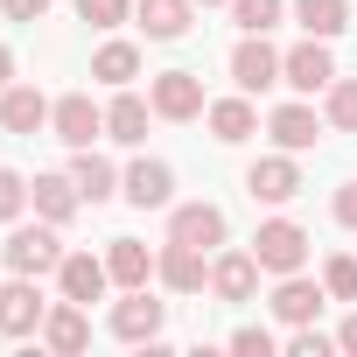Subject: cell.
<instances>
[{
    "label": "cell",
    "instance_id": "6da1fadb",
    "mask_svg": "<svg viewBox=\"0 0 357 357\" xmlns=\"http://www.w3.org/2000/svg\"><path fill=\"white\" fill-rule=\"evenodd\" d=\"M63 225H15L8 231V245H0V266L8 273H29V280H43V273H56L63 266V238H56Z\"/></svg>",
    "mask_w": 357,
    "mask_h": 357
},
{
    "label": "cell",
    "instance_id": "7a4b0ae2",
    "mask_svg": "<svg viewBox=\"0 0 357 357\" xmlns=\"http://www.w3.org/2000/svg\"><path fill=\"white\" fill-rule=\"evenodd\" d=\"M280 84H287V91H301V98L329 91V84H336V56H329V43H322V36H308V43L280 50Z\"/></svg>",
    "mask_w": 357,
    "mask_h": 357
},
{
    "label": "cell",
    "instance_id": "3957f363",
    "mask_svg": "<svg viewBox=\"0 0 357 357\" xmlns=\"http://www.w3.org/2000/svg\"><path fill=\"white\" fill-rule=\"evenodd\" d=\"M252 259H259L266 273H301V266H308V231H301L294 218H266L259 238H252Z\"/></svg>",
    "mask_w": 357,
    "mask_h": 357
},
{
    "label": "cell",
    "instance_id": "277c9868",
    "mask_svg": "<svg viewBox=\"0 0 357 357\" xmlns=\"http://www.w3.org/2000/svg\"><path fill=\"white\" fill-rule=\"evenodd\" d=\"M50 126H56V140L77 154V147H91V140L105 133V105H91V91H63V98L50 105Z\"/></svg>",
    "mask_w": 357,
    "mask_h": 357
},
{
    "label": "cell",
    "instance_id": "5b68a950",
    "mask_svg": "<svg viewBox=\"0 0 357 357\" xmlns=\"http://www.w3.org/2000/svg\"><path fill=\"white\" fill-rule=\"evenodd\" d=\"M245 190H252V204H294L301 197V161L280 147V154H259L252 168H245Z\"/></svg>",
    "mask_w": 357,
    "mask_h": 357
},
{
    "label": "cell",
    "instance_id": "8992f818",
    "mask_svg": "<svg viewBox=\"0 0 357 357\" xmlns=\"http://www.w3.org/2000/svg\"><path fill=\"white\" fill-rule=\"evenodd\" d=\"M147 105H154V119H197L211 98H204V77L197 70H161L147 84Z\"/></svg>",
    "mask_w": 357,
    "mask_h": 357
},
{
    "label": "cell",
    "instance_id": "52a82bcc",
    "mask_svg": "<svg viewBox=\"0 0 357 357\" xmlns=\"http://www.w3.org/2000/svg\"><path fill=\"white\" fill-rule=\"evenodd\" d=\"M43 315H50V301L29 273H15L0 287V336H43Z\"/></svg>",
    "mask_w": 357,
    "mask_h": 357
},
{
    "label": "cell",
    "instance_id": "ba28073f",
    "mask_svg": "<svg viewBox=\"0 0 357 357\" xmlns=\"http://www.w3.org/2000/svg\"><path fill=\"white\" fill-rule=\"evenodd\" d=\"M168 322V301H154L147 287H126V301H112V336L119 343H154Z\"/></svg>",
    "mask_w": 357,
    "mask_h": 357
},
{
    "label": "cell",
    "instance_id": "9c48e42d",
    "mask_svg": "<svg viewBox=\"0 0 357 357\" xmlns=\"http://www.w3.org/2000/svg\"><path fill=\"white\" fill-rule=\"evenodd\" d=\"M154 280H161L168 294H197V287H211V266H204V252H197V245L168 238V245L154 252Z\"/></svg>",
    "mask_w": 357,
    "mask_h": 357
},
{
    "label": "cell",
    "instance_id": "30bf717a",
    "mask_svg": "<svg viewBox=\"0 0 357 357\" xmlns=\"http://www.w3.org/2000/svg\"><path fill=\"white\" fill-rule=\"evenodd\" d=\"M225 211L218 204H175L168 211V238H183V245H197V252H218L225 245Z\"/></svg>",
    "mask_w": 357,
    "mask_h": 357
},
{
    "label": "cell",
    "instance_id": "8fae6325",
    "mask_svg": "<svg viewBox=\"0 0 357 357\" xmlns=\"http://www.w3.org/2000/svg\"><path fill=\"white\" fill-rule=\"evenodd\" d=\"M231 84H238V91H273V84H280V50H273L266 36H245V43L231 50Z\"/></svg>",
    "mask_w": 357,
    "mask_h": 357
},
{
    "label": "cell",
    "instance_id": "7c38bea8",
    "mask_svg": "<svg viewBox=\"0 0 357 357\" xmlns=\"http://www.w3.org/2000/svg\"><path fill=\"white\" fill-rule=\"evenodd\" d=\"M259 273H266V266H259L252 252H225V245L211 252V294H218V301H252V294H259Z\"/></svg>",
    "mask_w": 357,
    "mask_h": 357
},
{
    "label": "cell",
    "instance_id": "4fadbf2b",
    "mask_svg": "<svg viewBox=\"0 0 357 357\" xmlns=\"http://www.w3.org/2000/svg\"><path fill=\"white\" fill-rule=\"evenodd\" d=\"M119 197H126L133 211H168V197H175V168H168V161H133V168L119 175Z\"/></svg>",
    "mask_w": 357,
    "mask_h": 357
},
{
    "label": "cell",
    "instance_id": "5bb4252c",
    "mask_svg": "<svg viewBox=\"0 0 357 357\" xmlns=\"http://www.w3.org/2000/svg\"><path fill=\"white\" fill-rule=\"evenodd\" d=\"M322 126H329V119H322L315 105H301V98H294V105H273V112H266V133H273V147H287V154H308Z\"/></svg>",
    "mask_w": 357,
    "mask_h": 357
},
{
    "label": "cell",
    "instance_id": "9a60e30c",
    "mask_svg": "<svg viewBox=\"0 0 357 357\" xmlns=\"http://www.w3.org/2000/svg\"><path fill=\"white\" fill-rule=\"evenodd\" d=\"M322 301H329V287H322V280H308V273H280V287H273V315H280L287 329L315 322V315H322Z\"/></svg>",
    "mask_w": 357,
    "mask_h": 357
},
{
    "label": "cell",
    "instance_id": "2e32d148",
    "mask_svg": "<svg viewBox=\"0 0 357 357\" xmlns=\"http://www.w3.org/2000/svg\"><path fill=\"white\" fill-rule=\"evenodd\" d=\"M133 22L147 29V43H183L197 22V0H133Z\"/></svg>",
    "mask_w": 357,
    "mask_h": 357
},
{
    "label": "cell",
    "instance_id": "e0dca14e",
    "mask_svg": "<svg viewBox=\"0 0 357 357\" xmlns=\"http://www.w3.org/2000/svg\"><path fill=\"white\" fill-rule=\"evenodd\" d=\"M56 287H63V301H105V287H112V273H105V259H91V252H63V266H56Z\"/></svg>",
    "mask_w": 357,
    "mask_h": 357
},
{
    "label": "cell",
    "instance_id": "ac0fdd59",
    "mask_svg": "<svg viewBox=\"0 0 357 357\" xmlns=\"http://www.w3.org/2000/svg\"><path fill=\"white\" fill-rule=\"evenodd\" d=\"M43 343H50L56 357H77V350L91 343V315H84V301H50V315H43Z\"/></svg>",
    "mask_w": 357,
    "mask_h": 357
},
{
    "label": "cell",
    "instance_id": "d6986e66",
    "mask_svg": "<svg viewBox=\"0 0 357 357\" xmlns=\"http://www.w3.org/2000/svg\"><path fill=\"white\" fill-rule=\"evenodd\" d=\"M29 204H36V218H50V225H70V218L84 211V190L70 183V175H36V183H29Z\"/></svg>",
    "mask_w": 357,
    "mask_h": 357
},
{
    "label": "cell",
    "instance_id": "ffe728a7",
    "mask_svg": "<svg viewBox=\"0 0 357 357\" xmlns=\"http://www.w3.org/2000/svg\"><path fill=\"white\" fill-rule=\"evenodd\" d=\"M204 119H211V133H218L225 147H238V140H252V133H259L252 91H238V98H211V105H204Z\"/></svg>",
    "mask_w": 357,
    "mask_h": 357
},
{
    "label": "cell",
    "instance_id": "44dd1931",
    "mask_svg": "<svg viewBox=\"0 0 357 357\" xmlns=\"http://www.w3.org/2000/svg\"><path fill=\"white\" fill-rule=\"evenodd\" d=\"M0 126H8V133H43L50 126V98L36 84H8V91H0Z\"/></svg>",
    "mask_w": 357,
    "mask_h": 357
},
{
    "label": "cell",
    "instance_id": "7402d4cb",
    "mask_svg": "<svg viewBox=\"0 0 357 357\" xmlns=\"http://www.w3.org/2000/svg\"><path fill=\"white\" fill-rule=\"evenodd\" d=\"M147 119H154V105H147V98H133V91L119 84V98L105 105V140H119V147H140V140H147Z\"/></svg>",
    "mask_w": 357,
    "mask_h": 357
},
{
    "label": "cell",
    "instance_id": "603a6c76",
    "mask_svg": "<svg viewBox=\"0 0 357 357\" xmlns=\"http://www.w3.org/2000/svg\"><path fill=\"white\" fill-rule=\"evenodd\" d=\"M70 183H77V190H84V204L98 211V204H112V197H119V168H112L105 154L77 147V161H70Z\"/></svg>",
    "mask_w": 357,
    "mask_h": 357
},
{
    "label": "cell",
    "instance_id": "cb8c5ba5",
    "mask_svg": "<svg viewBox=\"0 0 357 357\" xmlns=\"http://www.w3.org/2000/svg\"><path fill=\"white\" fill-rule=\"evenodd\" d=\"M105 273H112V287H147L154 280V252L140 238H112L105 245Z\"/></svg>",
    "mask_w": 357,
    "mask_h": 357
},
{
    "label": "cell",
    "instance_id": "d4e9b609",
    "mask_svg": "<svg viewBox=\"0 0 357 357\" xmlns=\"http://www.w3.org/2000/svg\"><path fill=\"white\" fill-rule=\"evenodd\" d=\"M294 22H301L308 36H322V43H336V36L350 29V0H294Z\"/></svg>",
    "mask_w": 357,
    "mask_h": 357
},
{
    "label": "cell",
    "instance_id": "484cf974",
    "mask_svg": "<svg viewBox=\"0 0 357 357\" xmlns=\"http://www.w3.org/2000/svg\"><path fill=\"white\" fill-rule=\"evenodd\" d=\"M91 77H98V84H112V91H119V84H133V77H140V50H133V43H105V50L91 56Z\"/></svg>",
    "mask_w": 357,
    "mask_h": 357
},
{
    "label": "cell",
    "instance_id": "4316f807",
    "mask_svg": "<svg viewBox=\"0 0 357 357\" xmlns=\"http://www.w3.org/2000/svg\"><path fill=\"white\" fill-rule=\"evenodd\" d=\"M322 119H329V133H357V77H336L322 91Z\"/></svg>",
    "mask_w": 357,
    "mask_h": 357
},
{
    "label": "cell",
    "instance_id": "83f0119b",
    "mask_svg": "<svg viewBox=\"0 0 357 357\" xmlns=\"http://www.w3.org/2000/svg\"><path fill=\"white\" fill-rule=\"evenodd\" d=\"M280 8H287V0H231V22H238L245 36H266V29L280 22Z\"/></svg>",
    "mask_w": 357,
    "mask_h": 357
},
{
    "label": "cell",
    "instance_id": "f1b7e54d",
    "mask_svg": "<svg viewBox=\"0 0 357 357\" xmlns=\"http://www.w3.org/2000/svg\"><path fill=\"white\" fill-rule=\"evenodd\" d=\"M322 287H329V301H357V259L350 252L322 259Z\"/></svg>",
    "mask_w": 357,
    "mask_h": 357
},
{
    "label": "cell",
    "instance_id": "f546056e",
    "mask_svg": "<svg viewBox=\"0 0 357 357\" xmlns=\"http://www.w3.org/2000/svg\"><path fill=\"white\" fill-rule=\"evenodd\" d=\"M77 22H91V29H119V22H133V0H77Z\"/></svg>",
    "mask_w": 357,
    "mask_h": 357
},
{
    "label": "cell",
    "instance_id": "4dcf8cb0",
    "mask_svg": "<svg viewBox=\"0 0 357 357\" xmlns=\"http://www.w3.org/2000/svg\"><path fill=\"white\" fill-rule=\"evenodd\" d=\"M29 211V175H15V168H0V225H15Z\"/></svg>",
    "mask_w": 357,
    "mask_h": 357
},
{
    "label": "cell",
    "instance_id": "1f68e13d",
    "mask_svg": "<svg viewBox=\"0 0 357 357\" xmlns=\"http://www.w3.org/2000/svg\"><path fill=\"white\" fill-rule=\"evenodd\" d=\"M329 350H336V336H322L315 322H301V329L287 336V357H329Z\"/></svg>",
    "mask_w": 357,
    "mask_h": 357
},
{
    "label": "cell",
    "instance_id": "d6a6232c",
    "mask_svg": "<svg viewBox=\"0 0 357 357\" xmlns=\"http://www.w3.org/2000/svg\"><path fill=\"white\" fill-rule=\"evenodd\" d=\"M231 350L238 357H273V336L266 329H231Z\"/></svg>",
    "mask_w": 357,
    "mask_h": 357
},
{
    "label": "cell",
    "instance_id": "836d02e7",
    "mask_svg": "<svg viewBox=\"0 0 357 357\" xmlns=\"http://www.w3.org/2000/svg\"><path fill=\"white\" fill-rule=\"evenodd\" d=\"M0 15H8V22H43L50 0H0Z\"/></svg>",
    "mask_w": 357,
    "mask_h": 357
},
{
    "label": "cell",
    "instance_id": "e575fe53",
    "mask_svg": "<svg viewBox=\"0 0 357 357\" xmlns=\"http://www.w3.org/2000/svg\"><path fill=\"white\" fill-rule=\"evenodd\" d=\"M329 211H336V225H350V231H357V183H343V190H336V204H329Z\"/></svg>",
    "mask_w": 357,
    "mask_h": 357
},
{
    "label": "cell",
    "instance_id": "d590c367",
    "mask_svg": "<svg viewBox=\"0 0 357 357\" xmlns=\"http://www.w3.org/2000/svg\"><path fill=\"white\" fill-rule=\"evenodd\" d=\"M336 350H350V357H357V315H350V322L336 329Z\"/></svg>",
    "mask_w": 357,
    "mask_h": 357
},
{
    "label": "cell",
    "instance_id": "8d00e7d4",
    "mask_svg": "<svg viewBox=\"0 0 357 357\" xmlns=\"http://www.w3.org/2000/svg\"><path fill=\"white\" fill-rule=\"evenodd\" d=\"M8 84H15V50L0 43V91H8Z\"/></svg>",
    "mask_w": 357,
    "mask_h": 357
},
{
    "label": "cell",
    "instance_id": "74e56055",
    "mask_svg": "<svg viewBox=\"0 0 357 357\" xmlns=\"http://www.w3.org/2000/svg\"><path fill=\"white\" fill-rule=\"evenodd\" d=\"M197 8H231V0H197Z\"/></svg>",
    "mask_w": 357,
    "mask_h": 357
}]
</instances>
